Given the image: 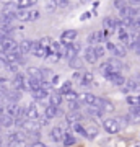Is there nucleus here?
Returning <instances> with one entry per match:
<instances>
[{
    "label": "nucleus",
    "instance_id": "f257e3e1",
    "mask_svg": "<svg viewBox=\"0 0 140 147\" xmlns=\"http://www.w3.org/2000/svg\"><path fill=\"white\" fill-rule=\"evenodd\" d=\"M122 123H121V118H114V116H108L103 119V129L108 134H117V132L122 129Z\"/></svg>",
    "mask_w": 140,
    "mask_h": 147
},
{
    "label": "nucleus",
    "instance_id": "f03ea898",
    "mask_svg": "<svg viewBox=\"0 0 140 147\" xmlns=\"http://www.w3.org/2000/svg\"><path fill=\"white\" fill-rule=\"evenodd\" d=\"M41 18V11L36 8H23L16 13V20L21 23H29V21H36Z\"/></svg>",
    "mask_w": 140,
    "mask_h": 147
},
{
    "label": "nucleus",
    "instance_id": "7ed1b4c3",
    "mask_svg": "<svg viewBox=\"0 0 140 147\" xmlns=\"http://www.w3.org/2000/svg\"><path fill=\"white\" fill-rule=\"evenodd\" d=\"M103 28L108 33H117L122 28V21L121 18H116V16H104L103 18Z\"/></svg>",
    "mask_w": 140,
    "mask_h": 147
},
{
    "label": "nucleus",
    "instance_id": "20e7f679",
    "mask_svg": "<svg viewBox=\"0 0 140 147\" xmlns=\"http://www.w3.org/2000/svg\"><path fill=\"white\" fill-rule=\"evenodd\" d=\"M106 49L108 51H111V54L114 56V57H117V59H124L125 56H127V47L125 46H122L121 42H106Z\"/></svg>",
    "mask_w": 140,
    "mask_h": 147
},
{
    "label": "nucleus",
    "instance_id": "39448f33",
    "mask_svg": "<svg viewBox=\"0 0 140 147\" xmlns=\"http://www.w3.org/2000/svg\"><path fill=\"white\" fill-rule=\"evenodd\" d=\"M18 47V41H15L11 36H2L0 38V54L11 53Z\"/></svg>",
    "mask_w": 140,
    "mask_h": 147
},
{
    "label": "nucleus",
    "instance_id": "423d86ee",
    "mask_svg": "<svg viewBox=\"0 0 140 147\" xmlns=\"http://www.w3.org/2000/svg\"><path fill=\"white\" fill-rule=\"evenodd\" d=\"M140 16V7H134V5H127L124 7L122 10H119V18L121 20H135V18H139Z\"/></svg>",
    "mask_w": 140,
    "mask_h": 147
},
{
    "label": "nucleus",
    "instance_id": "0eeeda50",
    "mask_svg": "<svg viewBox=\"0 0 140 147\" xmlns=\"http://www.w3.org/2000/svg\"><path fill=\"white\" fill-rule=\"evenodd\" d=\"M122 90H124L125 93H135V92H139L140 90V74L127 79V82H125V85L122 87Z\"/></svg>",
    "mask_w": 140,
    "mask_h": 147
},
{
    "label": "nucleus",
    "instance_id": "6e6552de",
    "mask_svg": "<svg viewBox=\"0 0 140 147\" xmlns=\"http://www.w3.org/2000/svg\"><path fill=\"white\" fill-rule=\"evenodd\" d=\"M21 141H28V134L23 129H20V127L7 134V144H10V142H21Z\"/></svg>",
    "mask_w": 140,
    "mask_h": 147
},
{
    "label": "nucleus",
    "instance_id": "1a4fd4ad",
    "mask_svg": "<svg viewBox=\"0 0 140 147\" xmlns=\"http://www.w3.org/2000/svg\"><path fill=\"white\" fill-rule=\"evenodd\" d=\"M83 119H85L83 111H68L67 115H65V123H67L70 127H72L73 124H77V123H83Z\"/></svg>",
    "mask_w": 140,
    "mask_h": 147
},
{
    "label": "nucleus",
    "instance_id": "9d476101",
    "mask_svg": "<svg viewBox=\"0 0 140 147\" xmlns=\"http://www.w3.org/2000/svg\"><path fill=\"white\" fill-rule=\"evenodd\" d=\"M25 118L26 119H39L41 118V113H39L36 101H33V103L25 106Z\"/></svg>",
    "mask_w": 140,
    "mask_h": 147
},
{
    "label": "nucleus",
    "instance_id": "9b49d317",
    "mask_svg": "<svg viewBox=\"0 0 140 147\" xmlns=\"http://www.w3.org/2000/svg\"><path fill=\"white\" fill-rule=\"evenodd\" d=\"M106 80H108L109 84H113L114 87H124L125 85V82H127V79H125L124 75L121 72H113V74H109L108 77H106Z\"/></svg>",
    "mask_w": 140,
    "mask_h": 147
},
{
    "label": "nucleus",
    "instance_id": "f8f14e48",
    "mask_svg": "<svg viewBox=\"0 0 140 147\" xmlns=\"http://www.w3.org/2000/svg\"><path fill=\"white\" fill-rule=\"evenodd\" d=\"M64 136H65V131L62 129V126H52L49 129V139L52 142H62L64 141Z\"/></svg>",
    "mask_w": 140,
    "mask_h": 147
},
{
    "label": "nucleus",
    "instance_id": "ddd939ff",
    "mask_svg": "<svg viewBox=\"0 0 140 147\" xmlns=\"http://www.w3.org/2000/svg\"><path fill=\"white\" fill-rule=\"evenodd\" d=\"M83 59H85V62L90 64V65H93V64L98 62V56H96V51H94V46H88L85 47V51H83Z\"/></svg>",
    "mask_w": 140,
    "mask_h": 147
},
{
    "label": "nucleus",
    "instance_id": "4468645a",
    "mask_svg": "<svg viewBox=\"0 0 140 147\" xmlns=\"http://www.w3.org/2000/svg\"><path fill=\"white\" fill-rule=\"evenodd\" d=\"M80 100L85 103V106H98L99 103V96L93 95L91 92H85V93L80 95Z\"/></svg>",
    "mask_w": 140,
    "mask_h": 147
},
{
    "label": "nucleus",
    "instance_id": "2eb2a0df",
    "mask_svg": "<svg viewBox=\"0 0 140 147\" xmlns=\"http://www.w3.org/2000/svg\"><path fill=\"white\" fill-rule=\"evenodd\" d=\"M33 56L34 57H39V59H47V56H49V49L47 47H44L41 44V41H34V46H33Z\"/></svg>",
    "mask_w": 140,
    "mask_h": 147
},
{
    "label": "nucleus",
    "instance_id": "dca6fc26",
    "mask_svg": "<svg viewBox=\"0 0 140 147\" xmlns=\"http://www.w3.org/2000/svg\"><path fill=\"white\" fill-rule=\"evenodd\" d=\"M86 42H88V46H98V44L104 42V33L103 31H93V33H90L88 38H86Z\"/></svg>",
    "mask_w": 140,
    "mask_h": 147
},
{
    "label": "nucleus",
    "instance_id": "f3484780",
    "mask_svg": "<svg viewBox=\"0 0 140 147\" xmlns=\"http://www.w3.org/2000/svg\"><path fill=\"white\" fill-rule=\"evenodd\" d=\"M23 92L21 90H16V88H11V90H7L5 92V101L7 103H20L21 96H23Z\"/></svg>",
    "mask_w": 140,
    "mask_h": 147
},
{
    "label": "nucleus",
    "instance_id": "a211bd4d",
    "mask_svg": "<svg viewBox=\"0 0 140 147\" xmlns=\"http://www.w3.org/2000/svg\"><path fill=\"white\" fill-rule=\"evenodd\" d=\"M60 115V106H54V105H49L44 106V118L46 119H54V118H57V116Z\"/></svg>",
    "mask_w": 140,
    "mask_h": 147
},
{
    "label": "nucleus",
    "instance_id": "6ab92c4d",
    "mask_svg": "<svg viewBox=\"0 0 140 147\" xmlns=\"http://www.w3.org/2000/svg\"><path fill=\"white\" fill-rule=\"evenodd\" d=\"M15 124H16L15 118H11V116L7 115V113L0 115V131H3V129H10V127H13Z\"/></svg>",
    "mask_w": 140,
    "mask_h": 147
},
{
    "label": "nucleus",
    "instance_id": "aec40b11",
    "mask_svg": "<svg viewBox=\"0 0 140 147\" xmlns=\"http://www.w3.org/2000/svg\"><path fill=\"white\" fill-rule=\"evenodd\" d=\"M33 46H34V41H33V39H28V38L18 41V47H20L21 54H25V56L33 53Z\"/></svg>",
    "mask_w": 140,
    "mask_h": 147
},
{
    "label": "nucleus",
    "instance_id": "412c9836",
    "mask_svg": "<svg viewBox=\"0 0 140 147\" xmlns=\"http://www.w3.org/2000/svg\"><path fill=\"white\" fill-rule=\"evenodd\" d=\"M77 36H78L77 30H73V28H70V30H64L62 34H60V41L62 42H73V41H77Z\"/></svg>",
    "mask_w": 140,
    "mask_h": 147
},
{
    "label": "nucleus",
    "instance_id": "4be33fe9",
    "mask_svg": "<svg viewBox=\"0 0 140 147\" xmlns=\"http://www.w3.org/2000/svg\"><path fill=\"white\" fill-rule=\"evenodd\" d=\"M85 115L88 118H91V119H96V118H103L104 111L101 108H98V106H86L85 108Z\"/></svg>",
    "mask_w": 140,
    "mask_h": 147
},
{
    "label": "nucleus",
    "instance_id": "5701e85b",
    "mask_svg": "<svg viewBox=\"0 0 140 147\" xmlns=\"http://www.w3.org/2000/svg\"><path fill=\"white\" fill-rule=\"evenodd\" d=\"M82 51V42L80 41H73L68 44V54H67V59H72V57H77L78 54Z\"/></svg>",
    "mask_w": 140,
    "mask_h": 147
},
{
    "label": "nucleus",
    "instance_id": "b1692460",
    "mask_svg": "<svg viewBox=\"0 0 140 147\" xmlns=\"http://www.w3.org/2000/svg\"><path fill=\"white\" fill-rule=\"evenodd\" d=\"M98 108H101L104 113H113V111H114V103L111 100H108V98H104V96H99Z\"/></svg>",
    "mask_w": 140,
    "mask_h": 147
},
{
    "label": "nucleus",
    "instance_id": "393cba45",
    "mask_svg": "<svg viewBox=\"0 0 140 147\" xmlns=\"http://www.w3.org/2000/svg\"><path fill=\"white\" fill-rule=\"evenodd\" d=\"M26 75H28V77H31V79H38V80H41V82H44V77H42L41 67L29 65V67L26 69Z\"/></svg>",
    "mask_w": 140,
    "mask_h": 147
},
{
    "label": "nucleus",
    "instance_id": "a878e982",
    "mask_svg": "<svg viewBox=\"0 0 140 147\" xmlns=\"http://www.w3.org/2000/svg\"><path fill=\"white\" fill-rule=\"evenodd\" d=\"M49 103L54 106H60L64 103V95L59 92V90H52L51 96H49Z\"/></svg>",
    "mask_w": 140,
    "mask_h": 147
},
{
    "label": "nucleus",
    "instance_id": "bb28decb",
    "mask_svg": "<svg viewBox=\"0 0 140 147\" xmlns=\"http://www.w3.org/2000/svg\"><path fill=\"white\" fill-rule=\"evenodd\" d=\"M83 61L85 59L80 57V56H77V57H72V59H68V65H70V69H73L75 72H83Z\"/></svg>",
    "mask_w": 140,
    "mask_h": 147
},
{
    "label": "nucleus",
    "instance_id": "cd10ccee",
    "mask_svg": "<svg viewBox=\"0 0 140 147\" xmlns=\"http://www.w3.org/2000/svg\"><path fill=\"white\" fill-rule=\"evenodd\" d=\"M94 84V75L93 72H90V70H85L83 72V77H82V87H85V88H90L91 85Z\"/></svg>",
    "mask_w": 140,
    "mask_h": 147
},
{
    "label": "nucleus",
    "instance_id": "c85d7f7f",
    "mask_svg": "<svg viewBox=\"0 0 140 147\" xmlns=\"http://www.w3.org/2000/svg\"><path fill=\"white\" fill-rule=\"evenodd\" d=\"M64 147H72L77 144V137H75V132L73 131H67L65 136H64V141H62Z\"/></svg>",
    "mask_w": 140,
    "mask_h": 147
},
{
    "label": "nucleus",
    "instance_id": "c756f323",
    "mask_svg": "<svg viewBox=\"0 0 140 147\" xmlns=\"http://www.w3.org/2000/svg\"><path fill=\"white\" fill-rule=\"evenodd\" d=\"M98 126L94 124V119L91 121V124L90 126H86V139L88 141H93V139H96L98 137Z\"/></svg>",
    "mask_w": 140,
    "mask_h": 147
},
{
    "label": "nucleus",
    "instance_id": "7c9ffc66",
    "mask_svg": "<svg viewBox=\"0 0 140 147\" xmlns=\"http://www.w3.org/2000/svg\"><path fill=\"white\" fill-rule=\"evenodd\" d=\"M108 64H109V67L113 69V72H121V70L124 69V65H122V62H121V61H119L117 57H114V56L108 59Z\"/></svg>",
    "mask_w": 140,
    "mask_h": 147
},
{
    "label": "nucleus",
    "instance_id": "2f4dec72",
    "mask_svg": "<svg viewBox=\"0 0 140 147\" xmlns=\"http://www.w3.org/2000/svg\"><path fill=\"white\" fill-rule=\"evenodd\" d=\"M72 131L75 132V134H80V136H83L85 139H86V126H85L83 123H77V124H73Z\"/></svg>",
    "mask_w": 140,
    "mask_h": 147
},
{
    "label": "nucleus",
    "instance_id": "473e14b6",
    "mask_svg": "<svg viewBox=\"0 0 140 147\" xmlns=\"http://www.w3.org/2000/svg\"><path fill=\"white\" fill-rule=\"evenodd\" d=\"M98 70H99V74L103 75L104 79L108 77L109 74H113V69L109 67V64H108V61H104L103 64H99V67H98Z\"/></svg>",
    "mask_w": 140,
    "mask_h": 147
},
{
    "label": "nucleus",
    "instance_id": "72a5a7b5",
    "mask_svg": "<svg viewBox=\"0 0 140 147\" xmlns=\"http://www.w3.org/2000/svg\"><path fill=\"white\" fill-rule=\"evenodd\" d=\"M73 90V80H65L62 85H60V88H59V92L62 95L68 93V92H72Z\"/></svg>",
    "mask_w": 140,
    "mask_h": 147
},
{
    "label": "nucleus",
    "instance_id": "f704fd0d",
    "mask_svg": "<svg viewBox=\"0 0 140 147\" xmlns=\"http://www.w3.org/2000/svg\"><path fill=\"white\" fill-rule=\"evenodd\" d=\"M85 103L82 100H75V101H70L68 103V111H82Z\"/></svg>",
    "mask_w": 140,
    "mask_h": 147
},
{
    "label": "nucleus",
    "instance_id": "c9c22d12",
    "mask_svg": "<svg viewBox=\"0 0 140 147\" xmlns=\"http://www.w3.org/2000/svg\"><path fill=\"white\" fill-rule=\"evenodd\" d=\"M64 100L67 101V103L75 101V100H80V93H78V92H75V90H72V92H68V93L64 95Z\"/></svg>",
    "mask_w": 140,
    "mask_h": 147
},
{
    "label": "nucleus",
    "instance_id": "e433bc0d",
    "mask_svg": "<svg viewBox=\"0 0 140 147\" xmlns=\"http://www.w3.org/2000/svg\"><path fill=\"white\" fill-rule=\"evenodd\" d=\"M127 103H129L130 106H140V95H127Z\"/></svg>",
    "mask_w": 140,
    "mask_h": 147
},
{
    "label": "nucleus",
    "instance_id": "4c0bfd02",
    "mask_svg": "<svg viewBox=\"0 0 140 147\" xmlns=\"http://www.w3.org/2000/svg\"><path fill=\"white\" fill-rule=\"evenodd\" d=\"M113 7L119 11V10H122L124 7H127V2H125V0H114V2H113Z\"/></svg>",
    "mask_w": 140,
    "mask_h": 147
},
{
    "label": "nucleus",
    "instance_id": "58836bf2",
    "mask_svg": "<svg viewBox=\"0 0 140 147\" xmlns=\"http://www.w3.org/2000/svg\"><path fill=\"white\" fill-rule=\"evenodd\" d=\"M94 51H96V56L101 59V57H104V54H106V47H103L101 44H98V46H94Z\"/></svg>",
    "mask_w": 140,
    "mask_h": 147
},
{
    "label": "nucleus",
    "instance_id": "ea45409f",
    "mask_svg": "<svg viewBox=\"0 0 140 147\" xmlns=\"http://www.w3.org/2000/svg\"><path fill=\"white\" fill-rule=\"evenodd\" d=\"M54 2H56L57 8H67L68 3H70V0H54Z\"/></svg>",
    "mask_w": 140,
    "mask_h": 147
},
{
    "label": "nucleus",
    "instance_id": "a19ab883",
    "mask_svg": "<svg viewBox=\"0 0 140 147\" xmlns=\"http://www.w3.org/2000/svg\"><path fill=\"white\" fill-rule=\"evenodd\" d=\"M82 77H83V72H75L73 74V77H72V80L73 82H77V84H82Z\"/></svg>",
    "mask_w": 140,
    "mask_h": 147
},
{
    "label": "nucleus",
    "instance_id": "79ce46f5",
    "mask_svg": "<svg viewBox=\"0 0 140 147\" xmlns=\"http://www.w3.org/2000/svg\"><path fill=\"white\" fill-rule=\"evenodd\" d=\"M129 113H132L134 116L140 118V106H130V111H129Z\"/></svg>",
    "mask_w": 140,
    "mask_h": 147
},
{
    "label": "nucleus",
    "instance_id": "37998d69",
    "mask_svg": "<svg viewBox=\"0 0 140 147\" xmlns=\"http://www.w3.org/2000/svg\"><path fill=\"white\" fill-rule=\"evenodd\" d=\"M137 36H139V34H137ZM134 51H135V54L140 57V39L139 38H137V41H135V44H134Z\"/></svg>",
    "mask_w": 140,
    "mask_h": 147
},
{
    "label": "nucleus",
    "instance_id": "c03bdc74",
    "mask_svg": "<svg viewBox=\"0 0 140 147\" xmlns=\"http://www.w3.org/2000/svg\"><path fill=\"white\" fill-rule=\"evenodd\" d=\"M29 147H47L44 142H41V141H38V142H31L29 144Z\"/></svg>",
    "mask_w": 140,
    "mask_h": 147
},
{
    "label": "nucleus",
    "instance_id": "a18cd8bd",
    "mask_svg": "<svg viewBox=\"0 0 140 147\" xmlns=\"http://www.w3.org/2000/svg\"><path fill=\"white\" fill-rule=\"evenodd\" d=\"M57 82H59V75H52V79H51L52 87H54V85H57Z\"/></svg>",
    "mask_w": 140,
    "mask_h": 147
},
{
    "label": "nucleus",
    "instance_id": "49530a36",
    "mask_svg": "<svg viewBox=\"0 0 140 147\" xmlns=\"http://www.w3.org/2000/svg\"><path fill=\"white\" fill-rule=\"evenodd\" d=\"M90 18H91V11H86V13H83L82 15V21L83 20H90Z\"/></svg>",
    "mask_w": 140,
    "mask_h": 147
},
{
    "label": "nucleus",
    "instance_id": "de8ad7c7",
    "mask_svg": "<svg viewBox=\"0 0 140 147\" xmlns=\"http://www.w3.org/2000/svg\"><path fill=\"white\" fill-rule=\"evenodd\" d=\"M2 146H3V137L0 136V147H2Z\"/></svg>",
    "mask_w": 140,
    "mask_h": 147
},
{
    "label": "nucleus",
    "instance_id": "09e8293b",
    "mask_svg": "<svg viewBox=\"0 0 140 147\" xmlns=\"http://www.w3.org/2000/svg\"><path fill=\"white\" fill-rule=\"evenodd\" d=\"M80 2H82V3H86V2H90V0H80Z\"/></svg>",
    "mask_w": 140,
    "mask_h": 147
},
{
    "label": "nucleus",
    "instance_id": "8fccbe9b",
    "mask_svg": "<svg viewBox=\"0 0 140 147\" xmlns=\"http://www.w3.org/2000/svg\"><path fill=\"white\" fill-rule=\"evenodd\" d=\"M134 147H140V144H135V146Z\"/></svg>",
    "mask_w": 140,
    "mask_h": 147
},
{
    "label": "nucleus",
    "instance_id": "3c124183",
    "mask_svg": "<svg viewBox=\"0 0 140 147\" xmlns=\"http://www.w3.org/2000/svg\"><path fill=\"white\" fill-rule=\"evenodd\" d=\"M137 34H139V39H140V31H137Z\"/></svg>",
    "mask_w": 140,
    "mask_h": 147
}]
</instances>
